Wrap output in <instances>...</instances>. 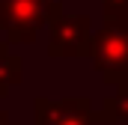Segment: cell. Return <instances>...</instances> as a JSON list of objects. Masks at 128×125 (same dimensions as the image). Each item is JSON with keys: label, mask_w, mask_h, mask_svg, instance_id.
<instances>
[{"label": "cell", "mask_w": 128, "mask_h": 125, "mask_svg": "<svg viewBox=\"0 0 128 125\" xmlns=\"http://www.w3.org/2000/svg\"><path fill=\"white\" fill-rule=\"evenodd\" d=\"M63 15V0H0V33L6 45H27Z\"/></svg>", "instance_id": "6da1fadb"}, {"label": "cell", "mask_w": 128, "mask_h": 125, "mask_svg": "<svg viewBox=\"0 0 128 125\" xmlns=\"http://www.w3.org/2000/svg\"><path fill=\"white\" fill-rule=\"evenodd\" d=\"M90 60L110 86L125 90L128 86V27L104 24L98 33H92Z\"/></svg>", "instance_id": "7a4b0ae2"}, {"label": "cell", "mask_w": 128, "mask_h": 125, "mask_svg": "<svg viewBox=\"0 0 128 125\" xmlns=\"http://www.w3.org/2000/svg\"><path fill=\"white\" fill-rule=\"evenodd\" d=\"M90 48H92V21L86 15H60L57 21H51L48 54L54 60L90 57Z\"/></svg>", "instance_id": "3957f363"}, {"label": "cell", "mask_w": 128, "mask_h": 125, "mask_svg": "<svg viewBox=\"0 0 128 125\" xmlns=\"http://www.w3.org/2000/svg\"><path fill=\"white\" fill-rule=\"evenodd\" d=\"M33 125H98L92 101L86 95H66V98H45L33 101Z\"/></svg>", "instance_id": "277c9868"}, {"label": "cell", "mask_w": 128, "mask_h": 125, "mask_svg": "<svg viewBox=\"0 0 128 125\" xmlns=\"http://www.w3.org/2000/svg\"><path fill=\"white\" fill-rule=\"evenodd\" d=\"M98 125H110V122H128V86L116 90L113 95H107L101 101V110L96 113Z\"/></svg>", "instance_id": "5b68a950"}, {"label": "cell", "mask_w": 128, "mask_h": 125, "mask_svg": "<svg viewBox=\"0 0 128 125\" xmlns=\"http://www.w3.org/2000/svg\"><path fill=\"white\" fill-rule=\"evenodd\" d=\"M104 24L128 27V0H104Z\"/></svg>", "instance_id": "8992f818"}, {"label": "cell", "mask_w": 128, "mask_h": 125, "mask_svg": "<svg viewBox=\"0 0 128 125\" xmlns=\"http://www.w3.org/2000/svg\"><path fill=\"white\" fill-rule=\"evenodd\" d=\"M0 125H18V122H12V119H9V113H3V110H0Z\"/></svg>", "instance_id": "52a82bcc"}, {"label": "cell", "mask_w": 128, "mask_h": 125, "mask_svg": "<svg viewBox=\"0 0 128 125\" xmlns=\"http://www.w3.org/2000/svg\"><path fill=\"white\" fill-rule=\"evenodd\" d=\"M0 98H3V90H0Z\"/></svg>", "instance_id": "ba28073f"}]
</instances>
